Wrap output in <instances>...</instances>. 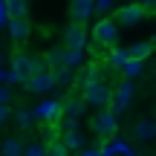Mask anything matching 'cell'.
<instances>
[{"label":"cell","mask_w":156,"mask_h":156,"mask_svg":"<svg viewBox=\"0 0 156 156\" xmlns=\"http://www.w3.org/2000/svg\"><path fill=\"white\" fill-rule=\"evenodd\" d=\"M46 69V61L38 55H23V52H17L15 58H12V81H23L26 84L29 78H35L38 73H44Z\"/></svg>","instance_id":"1"},{"label":"cell","mask_w":156,"mask_h":156,"mask_svg":"<svg viewBox=\"0 0 156 156\" xmlns=\"http://www.w3.org/2000/svg\"><path fill=\"white\" fill-rule=\"evenodd\" d=\"M84 104L95 107V110H107V104L113 101V90L104 81H84Z\"/></svg>","instance_id":"2"},{"label":"cell","mask_w":156,"mask_h":156,"mask_svg":"<svg viewBox=\"0 0 156 156\" xmlns=\"http://www.w3.org/2000/svg\"><path fill=\"white\" fill-rule=\"evenodd\" d=\"M93 38L98 46H113L119 41V23L113 17H104V20H95L93 26Z\"/></svg>","instance_id":"3"},{"label":"cell","mask_w":156,"mask_h":156,"mask_svg":"<svg viewBox=\"0 0 156 156\" xmlns=\"http://www.w3.org/2000/svg\"><path fill=\"white\" fill-rule=\"evenodd\" d=\"M116 116H113L110 110H98L93 116V122H90V130H93L95 136H98V139H110L113 133H116Z\"/></svg>","instance_id":"4"},{"label":"cell","mask_w":156,"mask_h":156,"mask_svg":"<svg viewBox=\"0 0 156 156\" xmlns=\"http://www.w3.org/2000/svg\"><path fill=\"white\" fill-rule=\"evenodd\" d=\"M55 87H58V78H55L52 69H44V73H38L35 78L26 81V90L35 93V95H44V93H49V90H55Z\"/></svg>","instance_id":"5"},{"label":"cell","mask_w":156,"mask_h":156,"mask_svg":"<svg viewBox=\"0 0 156 156\" xmlns=\"http://www.w3.org/2000/svg\"><path fill=\"white\" fill-rule=\"evenodd\" d=\"M145 6L142 3H127V6H122L119 9V20L124 23V26H139L142 20H145Z\"/></svg>","instance_id":"6"},{"label":"cell","mask_w":156,"mask_h":156,"mask_svg":"<svg viewBox=\"0 0 156 156\" xmlns=\"http://www.w3.org/2000/svg\"><path fill=\"white\" fill-rule=\"evenodd\" d=\"M35 119H41V122L46 124H58V119H61L64 113V104H58V101H44V104L38 107V110H32Z\"/></svg>","instance_id":"7"},{"label":"cell","mask_w":156,"mask_h":156,"mask_svg":"<svg viewBox=\"0 0 156 156\" xmlns=\"http://www.w3.org/2000/svg\"><path fill=\"white\" fill-rule=\"evenodd\" d=\"M133 139L153 142L156 139V122H153V119H136V122H133Z\"/></svg>","instance_id":"8"},{"label":"cell","mask_w":156,"mask_h":156,"mask_svg":"<svg viewBox=\"0 0 156 156\" xmlns=\"http://www.w3.org/2000/svg\"><path fill=\"white\" fill-rule=\"evenodd\" d=\"M64 46H69V49H81L84 46V26L81 23H67V29H64Z\"/></svg>","instance_id":"9"},{"label":"cell","mask_w":156,"mask_h":156,"mask_svg":"<svg viewBox=\"0 0 156 156\" xmlns=\"http://www.w3.org/2000/svg\"><path fill=\"white\" fill-rule=\"evenodd\" d=\"M93 15H95V6L90 3V0H78V3L69 6V17H73V23H81V26H84V20H90Z\"/></svg>","instance_id":"10"},{"label":"cell","mask_w":156,"mask_h":156,"mask_svg":"<svg viewBox=\"0 0 156 156\" xmlns=\"http://www.w3.org/2000/svg\"><path fill=\"white\" fill-rule=\"evenodd\" d=\"M44 61H46V67H49L52 73L64 69V67H67V46H64V44L61 46H52V49L44 55Z\"/></svg>","instance_id":"11"},{"label":"cell","mask_w":156,"mask_h":156,"mask_svg":"<svg viewBox=\"0 0 156 156\" xmlns=\"http://www.w3.org/2000/svg\"><path fill=\"white\" fill-rule=\"evenodd\" d=\"M130 98H133V81H124L122 87L113 93V104H116V110H124V107L130 104Z\"/></svg>","instance_id":"12"},{"label":"cell","mask_w":156,"mask_h":156,"mask_svg":"<svg viewBox=\"0 0 156 156\" xmlns=\"http://www.w3.org/2000/svg\"><path fill=\"white\" fill-rule=\"evenodd\" d=\"M12 119H15L17 130H32V127H35V113L26 110V107H17V110H12Z\"/></svg>","instance_id":"13"},{"label":"cell","mask_w":156,"mask_h":156,"mask_svg":"<svg viewBox=\"0 0 156 156\" xmlns=\"http://www.w3.org/2000/svg\"><path fill=\"white\" fill-rule=\"evenodd\" d=\"M23 142L17 139V136H6L3 142H0V156H23Z\"/></svg>","instance_id":"14"},{"label":"cell","mask_w":156,"mask_h":156,"mask_svg":"<svg viewBox=\"0 0 156 156\" xmlns=\"http://www.w3.org/2000/svg\"><path fill=\"white\" fill-rule=\"evenodd\" d=\"M6 12H9V20H26L29 3H23V0H9V3H6Z\"/></svg>","instance_id":"15"},{"label":"cell","mask_w":156,"mask_h":156,"mask_svg":"<svg viewBox=\"0 0 156 156\" xmlns=\"http://www.w3.org/2000/svg\"><path fill=\"white\" fill-rule=\"evenodd\" d=\"M61 145L67 147V151H84V136L78 133V130H67V133L61 136Z\"/></svg>","instance_id":"16"},{"label":"cell","mask_w":156,"mask_h":156,"mask_svg":"<svg viewBox=\"0 0 156 156\" xmlns=\"http://www.w3.org/2000/svg\"><path fill=\"white\" fill-rule=\"evenodd\" d=\"M9 32H12V38L20 44V41L29 38V32H32V29H29V20H9Z\"/></svg>","instance_id":"17"},{"label":"cell","mask_w":156,"mask_h":156,"mask_svg":"<svg viewBox=\"0 0 156 156\" xmlns=\"http://www.w3.org/2000/svg\"><path fill=\"white\" fill-rule=\"evenodd\" d=\"M127 61H130V52H124V49H110V55H107V64L113 69H124Z\"/></svg>","instance_id":"18"},{"label":"cell","mask_w":156,"mask_h":156,"mask_svg":"<svg viewBox=\"0 0 156 156\" xmlns=\"http://www.w3.org/2000/svg\"><path fill=\"white\" fill-rule=\"evenodd\" d=\"M84 107H87V104H84V98H69L67 104H64V113H67V122H75V119H78V116L84 113Z\"/></svg>","instance_id":"19"},{"label":"cell","mask_w":156,"mask_h":156,"mask_svg":"<svg viewBox=\"0 0 156 156\" xmlns=\"http://www.w3.org/2000/svg\"><path fill=\"white\" fill-rule=\"evenodd\" d=\"M151 49H153V46L151 44H133V46H130V61H145V58L147 55H151Z\"/></svg>","instance_id":"20"},{"label":"cell","mask_w":156,"mask_h":156,"mask_svg":"<svg viewBox=\"0 0 156 156\" xmlns=\"http://www.w3.org/2000/svg\"><path fill=\"white\" fill-rule=\"evenodd\" d=\"M23 156H46V145L44 142H29L23 147Z\"/></svg>","instance_id":"21"},{"label":"cell","mask_w":156,"mask_h":156,"mask_svg":"<svg viewBox=\"0 0 156 156\" xmlns=\"http://www.w3.org/2000/svg\"><path fill=\"white\" fill-rule=\"evenodd\" d=\"M41 142H44L46 147L58 142V127H55V124H46V127H44V139H41Z\"/></svg>","instance_id":"22"},{"label":"cell","mask_w":156,"mask_h":156,"mask_svg":"<svg viewBox=\"0 0 156 156\" xmlns=\"http://www.w3.org/2000/svg\"><path fill=\"white\" fill-rule=\"evenodd\" d=\"M46 156H69V151L61 145V139H58L55 145H49V147H46Z\"/></svg>","instance_id":"23"},{"label":"cell","mask_w":156,"mask_h":156,"mask_svg":"<svg viewBox=\"0 0 156 156\" xmlns=\"http://www.w3.org/2000/svg\"><path fill=\"white\" fill-rule=\"evenodd\" d=\"M73 75H75V69H73V67H64V69H58V73H55L58 84H67V81H73Z\"/></svg>","instance_id":"24"},{"label":"cell","mask_w":156,"mask_h":156,"mask_svg":"<svg viewBox=\"0 0 156 156\" xmlns=\"http://www.w3.org/2000/svg\"><path fill=\"white\" fill-rule=\"evenodd\" d=\"M124 73H127V78L139 75V73H142V61H127V67H124Z\"/></svg>","instance_id":"25"},{"label":"cell","mask_w":156,"mask_h":156,"mask_svg":"<svg viewBox=\"0 0 156 156\" xmlns=\"http://www.w3.org/2000/svg\"><path fill=\"white\" fill-rule=\"evenodd\" d=\"M93 6H95V12H101V15H107V12H113V9H116L110 0H98V3H93Z\"/></svg>","instance_id":"26"},{"label":"cell","mask_w":156,"mask_h":156,"mask_svg":"<svg viewBox=\"0 0 156 156\" xmlns=\"http://www.w3.org/2000/svg\"><path fill=\"white\" fill-rule=\"evenodd\" d=\"M9 119H12V107H9V104H3V107H0V127H3Z\"/></svg>","instance_id":"27"},{"label":"cell","mask_w":156,"mask_h":156,"mask_svg":"<svg viewBox=\"0 0 156 156\" xmlns=\"http://www.w3.org/2000/svg\"><path fill=\"white\" fill-rule=\"evenodd\" d=\"M9 101H12V90L0 87V107H3V104H9Z\"/></svg>","instance_id":"28"},{"label":"cell","mask_w":156,"mask_h":156,"mask_svg":"<svg viewBox=\"0 0 156 156\" xmlns=\"http://www.w3.org/2000/svg\"><path fill=\"white\" fill-rule=\"evenodd\" d=\"M0 26H9V12H6V3H0Z\"/></svg>","instance_id":"29"},{"label":"cell","mask_w":156,"mask_h":156,"mask_svg":"<svg viewBox=\"0 0 156 156\" xmlns=\"http://www.w3.org/2000/svg\"><path fill=\"white\" fill-rule=\"evenodd\" d=\"M81 156H98V151H93V147L87 151V147H84V151H81Z\"/></svg>","instance_id":"30"},{"label":"cell","mask_w":156,"mask_h":156,"mask_svg":"<svg viewBox=\"0 0 156 156\" xmlns=\"http://www.w3.org/2000/svg\"><path fill=\"white\" fill-rule=\"evenodd\" d=\"M151 46H156V35H153V38H151Z\"/></svg>","instance_id":"31"},{"label":"cell","mask_w":156,"mask_h":156,"mask_svg":"<svg viewBox=\"0 0 156 156\" xmlns=\"http://www.w3.org/2000/svg\"><path fill=\"white\" fill-rule=\"evenodd\" d=\"M0 81H3V73H0Z\"/></svg>","instance_id":"32"},{"label":"cell","mask_w":156,"mask_h":156,"mask_svg":"<svg viewBox=\"0 0 156 156\" xmlns=\"http://www.w3.org/2000/svg\"><path fill=\"white\" fill-rule=\"evenodd\" d=\"M153 122H156V116H153Z\"/></svg>","instance_id":"33"}]
</instances>
